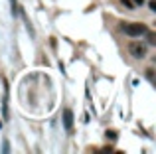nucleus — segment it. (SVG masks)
<instances>
[{
    "instance_id": "1",
    "label": "nucleus",
    "mask_w": 156,
    "mask_h": 154,
    "mask_svg": "<svg viewBox=\"0 0 156 154\" xmlns=\"http://www.w3.org/2000/svg\"><path fill=\"white\" fill-rule=\"evenodd\" d=\"M122 32H125V36H129V38H138V36H144L146 32H148V28L140 22H133V24H125V26H122Z\"/></svg>"
},
{
    "instance_id": "5",
    "label": "nucleus",
    "mask_w": 156,
    "mask_h": 154,
    "mask_svg": "<svg viewBox=\"0 0 156 154\" xmlns=\"http://www.w3.org/2000/svg\"><path fill=\"white\" fill-rule=\"evenodd\" d=\"M107 138H111V140H117V132H115V131H107Z\"/></svg>"
},
{
    "instance_id": "8",
    "label": "nucleus",
    "mask_w": 156,
    "mask_h": 154,
    "mask_svg": "<svg viewBox=\"0 0 156 154\" xmlns=\"http://www.w3.org/2000/svg\"><path fill=\"white\" fill-rule=\"evenodd\" d=\"M0 128H2V123H0Z\"/></svg>"
},
{
    "instance_id": "4",
    "label": "nucleus",
    "mask_w": 156,
    "mask_h": 154,
    "mask_svg": "<svg viewBox=\"0 0 156 154\" xmlns=\"http://www.w3.org/2000/svg\"><path fill=\"white\" fill-rule=\"evenodd\" d=\"M10 2H12V16L16 18V16H18V12H20V8H18V0H10Z\"/></svg>"
},
{
    "instance_id": "7",
    "label": "nucleus",
    "mask_w": 156,
    "mask_h": 154,
    "mask_svg": "<svg viewBox=\"0 0 156 154\" xmlns=\"http://www.w3.org/2000/svg\"><path fill=\"white\" fill-rule=\"evenodd\" d=\"M134 2H136V4H140V6H142V4H144V0H134Z\"/></svg>"
},
{
    "instance_id": "3",
    "label": "nucleus",
    "mask_w": 156,
    "mask_h": 154,
    "mask_svg": "<svg viewBox=\"0 0 156 154\" xmlns=\"http://www.w3.org/2000/svg\"><path fill=\"white\" fill-rule=\"evenodd\" d=\"M63 128L67 132L73 131V113L69 111V109H65V111H63Z\"/></svg>"
},
{
    "instance_id": "2",
    "label": "nucleus",
    "mask_w": 156,
    "mask_h": 154,
    "mask_svg": "<svg viewBox=\"0 0 156 154\" xmlns=\"http://www.w3.org/2000/svg\"><path fill=\"white\" fill-rule=\"evenodd\" d=\"M129 51H130V55H133V58H144V55H146V46H144V44L133 42L129 46Z\"/></svg>"
},
{
    "instance_id": "6",
    "label": "nucleus",
    "mask_w": 156,
    "mask_h": 154,
    "mask_svg": "<svg viewBox=\"0 0 156 154\" xmlns=\"http://www.w3.org/2000/svg\"><path fill=\"white\" fill-rule=\"evenodd\" d=\"M122 4H125L126 8H134V2H130V0H121Z\"/></svg>"
}]
</instances>
